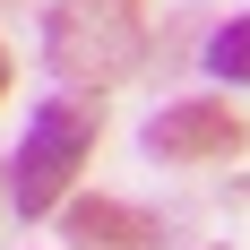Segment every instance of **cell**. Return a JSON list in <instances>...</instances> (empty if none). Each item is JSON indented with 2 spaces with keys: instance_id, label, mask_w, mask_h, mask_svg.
I'll list each match as a JSON object with an SVG mask.
<instances>
[{
  "instance_id": "5",
  "label": "cell",
  "mask_w": 250,
  "mask_h": 250,
  "mask_svg": "<svg viewBox=\"0 0 250 250\" xmlns=\"http://www.w3.org/2000/svg\"><path fill=\"white\" fill-rule=\"evenodd\" d=\"M207 69L225 78V86H250V9H242V18H225L216 35H207Z\"/></svg>"
},
{
  "instance_id": "1",
  "label": "cell",
  "mask_w": 250,
  "mask_h": 250,
  "mask_svg": "<svg viewBox=\"0 0 250 250\" xmlns=\"http://www.w3.org/2000/svg\"><path fill=\"white\" fill-rule=\"evenodd\" d=\"M104 129H112V104L86 95V86H69V95H43L35 112H26V138L18 155H9V207L18 216H52V207H69L78 173L95 164Z\"/></svg>"
},
{
  "instance_id": "7",
  "label": "cell",
  "mask_w": 250,
  "mask_h": 250,
  "mask_svg": "<svg viewBox=\"0 0 250 250\" xmlns=\"http://www.w3.org/2000/svg\"><path fill=\"white\" fill-rule=\"evenodd\" d=\"M0 9H9V0H0Z\"/></svg>"
},
{
  "instance_id": "6",
  "label": "cell",
  "mask_w": 250,
  "mask_h": 250,
  "mask_svg": "<svg viewBox=\"0 0 250 250\" xmlns=\"http://www.w3.org/2000/svg\"><path fill=\"white\" fill-rule=\"evenodd\" d=\"M0 95H9V43H0Z\"/></svg>"
},
{
  "instance_id": "4",
  "label": "cell",
  "mask_w": 250,
  "mask_h": 250,
  "mask_svg": "<svg viewBox=\"0 0 250 250\" xmlns=\"http://www.w3.org/2000/svg\"><path fill=\"white\" fill-rule=\"evenodd\" d=\"M61 233H69V250H164V225H155L147 207L104 199V190L61 207Z\"/></svg>"
},
{
  "instance_id": "3",
  "label": "cell",
  "mask_w": 250,
  "mask_h": 250,
  "mask_svg": "<svg viewBox=\"0 0 250 250\" xmlns=\"http://www.w3.org/2000/svg\"><path fill=\"white\" fill-rule=\"evenodd\" d=\"M138 147H147L155 164H233V155L250 147V121L225 95H181V104H164V112L138 129Z\"/></svg>"
},
{
  "instance_id": "2",
  "label": "cell",
  "mask_w": 250,
  "mask_h": 250,
  "mask_svg": "<svg viewBox=\"0 0 250 250\" xmlns=\"http://www.w3.org/2000/svg\"><path fill=\"white\" fill-rule=\"evenodd\" d=\"M43 61L61 86H129L155 61V26L138 18V0H52L43 9Z\"/></svg>"
}]
</instances>
